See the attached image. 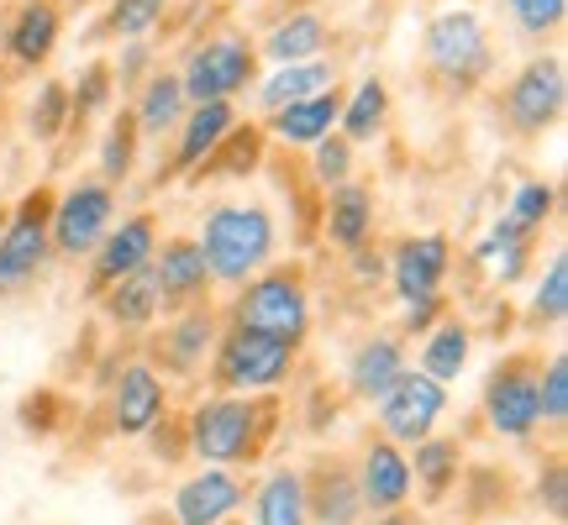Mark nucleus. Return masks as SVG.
I'll use <instances>...</instances> for the list:
<instances>
[{
  "instance_id": "nucleus-44",
  "label": "nucleus",
  "mask_w": 568,
  "mask_h": 525,
  "mask_svg": "<svg viewBox=\"0 0 568 525\" xmlns=\"http://www.w3.org/2000/svg\"><path fill=\"white\" fill-rule=\"evenodd\" d=\"M105 95H111V69L95 63V69H84V80H80V90L69 95V105H74L80 116H90V111H101L105 105Z\"/></svg>"
},
{
  "instance_id": "nucleus-36",
  "label": "nucleus",
  "mask_w": 568,
  "mask_h": 525,
  "mask_svg": "<svg viewBox=\"0 0 568 525\" xmlns=\"http://www.w3.org/2000/svg\"><path fill=\"white\" fill-rule=\"evenodd\" d=\"M564 316H568V258L558 253V258L548 262V279L537 284V295H531V321L564 326Z\"/></svg>"
},
{
  "instance_id": "nucleus-38",
  "label": "nucleus",
  "mask_w": 568,
  "mask_h": 525,
  "mask_svg": "<svg viewBox=\"0 0 568 525\" xmlns=\"http://www.w3.org/2000/svg\"><path fill=\"white\" fill-rule=\"evenodd\" d=\"M258 153H264V137L253 132V126H232L222 142H216V153L205 163H216L222 174H247L253 163H258Z\"/></svg>"
},
{
  "instance_id": "nucleus-48",
  "label": "nucleus",
  "mask_w": 568,
  "mask_h": 525,
  "mask_svg": "<svg viewBox=\"0 0 568 525\" xmlns=\"http://www.w3.org/2000/svg\"><path fill=\"white\" fill-rule=\"evenodd\" d=\"M0 226H6V210H0Z\"/></svg>"
},
{
  "instance_id": "nucleus-34",
  "label": "nucleus",
  "mask_w": 568,
  "mask_h": 525,
  "mask_svg": "<svg viewBox=\"0 0 568 525\" xmlns=\"http://www.w3.org/2000/svg\"><path fill=\"white\" fill-rule=\"evenodd\" d=\"M537 415H542V425L564 431V421H568V358L564 352H552V363L537 373Z\"/></svg>"
},
{
  "instance_id": "nucleus-35",
  "label": "nucleus",
  "mask_w": 568,
  "mask_h": 525,
  "mask_svg": "<svg viewBox=\"0 0 568 525\" xmlns=\"http://www.w3.org/2000/svg\"><path fill=\"white\" fill-rule=\"evenodd\" d=\"M138 122L132 116H116L111 122V132H105V142H101V174H105V184H122L126 174H132V158H138Z\"/></svg>"
},
{
  "instance_id": "nucleus-5",
  "label": "nucleus",
  "mask_w": 568,
  "mask_h": 525,
  "mask_svg": "<svg viewBox=\"0 0 568 525\" xmlns=\"http://www.w3.org/2000/svg\"><path fill=\"white\" fill-rule=\"evenodd\" d=\"M48 216H53V189H32L6 216V226H0V295H17L42 274V262L53 253Z\"/></svg>"
},
{
  "instance_id": "nucleus-24",
  "label": "nucleus",
  "mask_w": 568,
  "mask_h": 525,
  "mask_svg": "<svg viewBox=\"0 0 568 525\" xmlns=\"http://www.w3.org/2000/svg\"><path fill=\"white\" fill-rule=\"evenodd\" d=\"M253 525H311L301 467H274V473H264V484L253 488Z\"/></svg>"
},
{
  "instance_id": "nucleus-43",
  "label": "nucleus",
  "mask_w": 568,
  "mask_h": 525,
  "mask_svg": "<svg viewBox=\"0 0 568 525\" xmlns=\"http://www.w3.org/2000/svg\"><path fill=\"white\" fill-rule=\"evenodd\" d=\"M311 147H316V179L322 184H347V168H353V147H347V137H332V132H326V137H316L311 142Z\"/></svg>"
},
{
  "instance_id": "nucleus-7",
  "label": "nucleus",
  "mask_w": 568,
  "mask_h": 525,
  "mask_svg": "<svg viewBox=\"0 0 568 525\" xmlns=\"http://www.w3.org/2000/svg\"><path fill=\"white\" fill-rule=\"evenodd\" d=\"M537 373L542 363L527 358V352H510L506 363H495L485 384V421L495 436H506V442H531L537 436Z\"/></svg>"
},
{
  "instance_id": "nucleus-22",
  "label": "nucleus",
  "mask_w": 568,
  "mask_h": 525,
  "mask_svg": "<svg viewBox=\"0 0 568 525\" xmlns=\"http://www.w3.org/2000/svg\"><path fill=\"white\" fill-rule=\"evenodd\" d=\"M458 473H464V446L458 436H422L416 442V463H410V484H422L426 505H443L453 484H458Z\"/></svg>"
},
{
  "instance_id": "nucleus-11",
  "label": "nucleus",
  "mask_w": 568,
  "mask_h": 525,
  "mask_svg": "<svg viewBox=\"0 0 568 525\" xmlns=\"http://www.w3.org/2000/svg\"><path fill=\"white\" fill-rule=\"evenodd\" d=\"M564 63L558 59H531L506 90V116L521 137H537L548 132L558 116H564Z\"/></svg>"
},
{
  "instance_id": "nucleus-46",
  "label": "nucleus",
  "mask_w": 568,
  "mask_h": 525,
  "mask_svg": "<svg viewBox=\"0 0 568 525\" xmlns=\"http://www.w3.org/2000/svg\"><path fill=\"white\" fill-rule=\"evenodd\" d=\"M374 525H422V515H416V509H379V515H374Z\"/></svg>"
},
{
  "instance_id": "nucleus-28",
  "label": "nucleus",
  "mask_w": 568,
  "mask_h": 525,
  "mask_svg": "<svg viewBox=\"0 0 568 525\" xmlns=\"http://www.w3.org/2000/svg\"><path fill=\"white\" fill-rule=\"evenodd\" d=\"M326 231L337 247H364L374 231V195L358 184H332V205H326Z\"/></svg>"
},
{
  "instance_id": "nucleus-21",
  "label": "nucleus",
  "mask_w": 568,
  "mask_h": 525,
  "mask_svg": "<svg viewBox=\"0 0 568 525\" xmlns=\"http://www.w3.org/2000/svg\"><path fill=\"white\" fill-rule=\"evenodd\" d=\"M237 126V111L232 101H201L190 116L180 122V153H174V174H195L211 153H216V142L226 137Z\"/></svg>"
},
{
  "instance_id": "nucleus-12",
  "label": "nucleus",
  "mask_w": 568,
  "mask_h": 525,
  "mask_svg": "<svg viewBox=\"0 0 568 525\" xmlns=\"http://www.w3.org/2000/svg\"><path fill=\"white\" fill-rule=\"evenodd\" d=\"M305 484V515L311 525H358L364 521V494H358V473L353 463L322 457L301 473Z\"/></svg>"
},
{
  "instance_id": "nucleus-20",
  "label": "nucleus",
  "mask_w": 568,
  "mask_h": 525,
  "mask_svg": "<svg viewBox=\"0 0 568 525\" xmlns=\"http://www.w3.org/2000/svg\"><path fill=\"white\" fill-rule=\"evenodd\" d=\"M211 347H216V316H211V310H184L180 321L159 337V358H163L169 373L190 379V373H201L205 368Z\"/></svg>"
},
{
  "instance_id": "nucleus-3",
  "label": "nucleus",
  "mask_w": 568,
  "mask_h": 525,
  "mask_svg": "<svg viewBox=\"0 0 568 525\" xmlns=\"http://www.w3.org/2000/svg\"><path fill=\"white\" fill-rule=\"evenodd\" d=\"M295 352L301 347L280 342L268 331L226 326L222 342L211 347V384L222 394H274L295 373Z\"/></svg>"
},
{
  "instance_id": "nucleus-19",
  "label": "nucleus",
  "mask_w": 568,
  "mask_h": 525,
  "mask_svg": "<svg viewBox=\"0 0 568 525\" xmlns=\"http://www.w3.org/2000/svg\"><path fill=\"white\" fill-rule=\"evenodd\" d=\"M406 347H400V337H368L353 358H347V389L358 394L364 404H374L379 394H385L400 373H406Z\"/></svg>"
},
{
  "instance_id": "nucleus-17",
  "label": "nucleus",
  "mask_w": 568,
  "mask_h": 525,
  "mask_svg": "<svg viewBox=\"0 0 568 525\" xmlns=\"http://www.w3.org/2000/svg\"><path fill=\"white\" fill-rule=\"evenodd\" d=\"M153 247H159V222L153 216H126L116 231H105L101 247H95V274H90V289L101 295L116 279L138 274L153 262Z\"/></svg>"
},
{
  "instance_id": "nucleus-47",
  "label": "nucleus",
  "mask_w": 568,
  "mask_h": 525,
  "mask_svg": "<svg viewBox=\"0 0 568 525\" xmlns=\"http://www.w3.org/2000/svg\"><path fill=\"white\" fill-rule=\"evenodd\" d=\"M222 525H243V521H237V515H232V521H222Z\"/></svg>"
},
{
  "instance_id": "nucleus-30",
  "label": "nucleus",
  "mask_w": 568,
  "mask_h": 525,
  "mask_svg": "<svg viewBox=\"0 0 568 525\" xmlns=\"http://www.w3.org/2000/svg\"><path fill=\"white\" fill-rule=\"evenodd\" d=\"M316 90H332V63H322V59L280 63V69L258 84V101H264L268 111H280V105L305 101V95H316Z\"/></svg>"
},
{
  "instance_id": "nucleus-18",
  "label": "nucleus",
  "mask_w": 568,
  "mask_h": 525,
  "mask_svg": "<svg viewBox=\"0 0 568 525\" xmlns=\"http://www.w3.org/2000/svg\"><path fill=\"white\" fill-rule=\"evenodd\" d=\"M148 268H153V284H159V295H163V310L169 305H195L205 295V284H211L201 243H190V237H174L169 247H153Z\"/></svg>"
},
{
  "instance_id": "nucleus-29",
  "label": "nucleus",
  "mask_w": 568,
  "mask_h": 525,
  "mask_svg": "<svg viewBox=\"0 0 568 525\" xmlns=\"http://www.w3.org/2000/svg\"><path fill=\"white\" fill-rule=\"evenodd\" d=\"M184 84L180 74H153L148 80V90H142L138 111H132V122H138V132H148V137H163V132H174V126L184 122Z\"/></svg>"
},
{
  "instance_id": "nucleus-10",
  "label": "nucleus",
  "mask_w": 568,
  "mask_h": 525,
  "mask_svg": "<svg viewBox=\"0 0 568 525\" xmlns=\"http://www.w3.org/2000/svg\"><path fill=\"white\" fill-rule=\"evenodd\" d=\"M247 80H253V48L243 38H216V42H205V48H195L180 74L190 105L232 101L237 90H247Z\"/></svg>"
},
{
  "instance_id": "nucleus-6",
  "label": "nucleus",
  "mask_w": 568,
  "mask_h": 525,
  "mask_svg": "<svg viewBox=\"0 0 568 525\" xmlns=\"http://www.w3.org/2000/svg\"><path fill=\"white\" fill-rule=\"evenodd\" d=\"M443 415H447V384H437L422 368H406V373L374 400L379 436H389L395 446H416L422 436H432Z\"/></svg>"
},
{
  "instance_id": "nucleus-1",
  "label": "nucleus",
  "mask_w": 568,
  "mask_h": 525,
  "mask_svg": "<svg viewBox=\"0 0 568 525\" xmlns=\"http://www.w3.org/2000/svg\"><path fill=\"white\" fill-rule=\"evenodd\" d=\"M280 431V404L268 394H211L184 415V452L211 467L258 463Z\"/></svg>"
},
{
  "instance_id": "nucleus-16",
  "label": "nucleus",
  "mask_w": 568,
  "mask_h": 525,
  "mask_svg": "<svg viewBox=\"0 0 568 525\" xmlns=\"http://www.w3.org/2000/svg\"><path fill=\"white\" fill-rule=\"evenodd\" d=\"M447 247L443 231H426V237H410V243L395 247V262H389V279H395V295L406 305H422V300H443V274H447Z\"/></svg>"
},
{
  "instance_id": "nucleus-9",
  "label": "nucleus",
  "mask_w": 568,
  "mask_h": 525,
  "mask_svg": "<svg viewBox=\"0 0 568 525\" xmlns=\"http://www.w3.org/2000/svg\"><path fill=\"white\" fill-rule=\"evenodd\" d=\"M426 63L447 84H479L489 74V38L468 11H447L426 27Z\"/></svg>"
},
{
  "instance_id": "nucleus-39",
  "label": "nucleus",
  "mask_w": 568,
  "mask_h": 525,
  "mask_svg": "<svg viewBox=\"0 0 568 525\" xmlns=\"http://www.w3.org/2000/svg\"><path fill=\"white\" fill-rule=\"evenodd\" d=\"M479 253H485V262L500 274V284L521 279V268H527V237H516V231H506V226H495Z\"/></svg>"
},
{
  "instance_id": "nucleus-40",
  "label": "nucleus",
  "mask_w": 568,
  "mask_h": 525,
  "mask_svg": "<svg viewBox=\"0 0 568 525\" xmlns=\"http://www.w3.org/2000/svg\"><path fill=\"white\" fill-rule=\"evenodd\" d=\"M537 505L564 525V515H568V467H564V452H548V457H542V467H537Z\"/></svg>"
},
{
  "instance_id": "nucleus-14",
  "label": "nucleus",
  "mask_w": 568,
  "mask_h": 525,
  "mask_svg": "<svg viewBox=\"0 0 568 525\" xmlns=\"http://www.w3.org/2000/svg\"><path fill=\"white\" fill-rule=\"evenodd\" d=\"M169 415V389L148 363H126L111 389V431L116 436H148Z\"/></svg>"
},
{
  "instance_id": "nucleus-33",
  "label": "nucleus",
  "mask_w": 568,
  "mask_h": 525,
  "mask_svg": "<svg viewBox=\"0 0 568 525\" xmlns=\"http://www.w3.org/2000/svg\"><path fill=\"white\" fill-rule=\"evenodd\" d=\"M552 216V184L542 179H531L516 189V200H510V210L500 216V226L506 231H516V237H527V231H537V226Z\"/></svg>"
},
{
  "instance_id": "nucleus-42",
  "label": "nucleus",
  "mask_w": 568,
  "mask_h": 525,
  "mask_svg": "<svg viewBox=\"0 0 568 525\" xmlns=\"http://www.w3.org/2000/svg\"><path fill=\"white\" fill-rule=\"evenodd\" d=\"M163 6H169V0H116V6H111V32H116V38L153 32V21L163 17Z\"/></svg>"
},
{
  "instance_id": "nucleus-26",
  "label": "nucleus",
  "mask_w": 568,
  "mask_h": 525,
  "mask_svg": "<svg viewBox=\"0 0 568 525\" xmlns=\"http://www.w3.org/2000/svg\"><path fill=\"white\" fill-rule=\"evenodd\" d=\"M337 111H343V95H337V84L332 90H316V95H305V101H290L274 111V137L284 142H316L332 132L337 122Z\"/></svg>"
},
{
  "instance_id": "nucleus-31",
  "label": "nucleus",
  "mask_w": 568,
  "mask_h": 525,
  "mask_svg": "<svg viewBox=\"0 0 568 525\" xmlns=\"http://www.w3.org/2000/svg\"><path fill=\"white\" fill-rule=\"evenodd\" d=\"M326 21L316 17V11H295V17H284L274 32H268V53L280 63H305V59H316L326 48Z\"/></svg>"
},
{
  "instance_id": "nucleus-23",
  "label": "nucleus",
  "mask_w": 568,
  "mask_h": 525,
  "mask_svg": "<svg viewBox=\"0 0 568 525\" xmlns=\"http://www.w3.org/2000/svg\"><path fill=\"white\" fill-rule=\"evenodd\" d=\"M101 305H105V316H111L116 326H126V331L153 326L159 321V310H163V295H159V284H153V268H138V274L116 279L111 289H101Z\"/></svg>"
},
{
  "instance_id": "nucleus-4",
  "label": "nucleus",
  "mask_w": 568,
  "mask_h": 525,
  "mask_svg": "<svg viewBox=\"0 0 568 525\" xmlns=\"http://www.w3.org/2000/svg\"><path fill=\"white\" fill-rule=\"evenodd\" d=\"M247 289L237 295V305H232V326H247V331H268V337H280V342L301 347L305 331H311V305H305V284L301 274H290V268H280V274H253V279H243Z\"/></svg>"
},
{
  "instance_id": "nucleus-37",
  "label": "nucleus",
  "mask_w": 568,
  "mask_h": 525,
  "mask_svg": "<svg viewBox=\"0 0 568 525\" xmlns=\"http://www.w3.org/2000/svg\"><path fill=\"white\" fill-rule=\"evenodd\" d=\"M69 122H74L69 90H63L59 80H48V84L38 90V101H32V122H27V126H32V137H38V142H53Z\"/></svg>"
},
{
  "instance_id": "nucleus-27",
  "label": "nucleus",
  "mask_w": 568,
  "mask_h": 525,
  "mask_svg": "<svg viewBox=\"0 0 568 525\" xmlns=\"http://www.w3.org/2000/svg\"><path fill=\"white\" fill-rule=\"evenodd\" d=\"M468 352H474V331L464 321L437 316V326L426 331V347H422V373H432L437 384H453L468 368Z\"/></svg>"
},
{
  "instance_id": "nucleus-15",
  "label": "nucleus",
  "mask_w": 568,
  "mask_h": 525,
  "mask_svg": "<svg viewBox=\"0 0 568 525\" xmlns=\"http://www.w3.org/2000/svg\"><path fill=\"white\" fill-rule=\"evenodd\" d=\"M243 500H247V484L232 467L205 463L195 478H184V484L174 488V521L180 525H222L237 515Z\"/></svg>"
},
{
  "instance_id": "nucleus-41",
  "label": "nucleus",
  "mask_w": 568,
  "mask_h": 525,
  "mask_svg": "<svg viewBox=\"0 0 568 525\" xmlns=\"http://www.w3.org/2000/svg\"><path fill=\"white\" fill-rule=\"evenodd\" d=\"M506 6H510V17H516V27H521L527 38H548L568 11V0H506Z\"/></svg>"
},
{
  "instance_id": "nucleus-45",
  "label": "nucleus",
  "mask_w": 568,
  "mask_h": 525,
  "mask_svg": "<svg viewBox=\"0 0 568 525\" xmlns=\"http://www.w3.org/2000/svg\"><path fill=\"white\" fill-rule=\"evenodd\" d=\"M443 316V300H422V305H406V331H432Z\"/></svg>"
},
{
  "instance_id": "nucleus-25",
  "label": "nucleus",
  "mask_w": 568,
  "mask_h": 525,
  "mask_svg": "<svg viewBox=\"0 0 568 525\" xmlns=\"http://www.w3.org/2000/svg\"><path fill=\"white\" fill-rule=\"evenodd\" d=\"M59 48V6H48V0H32L17 21H11V32H6V53L27 69H38L48 63V53Z\"/></svg>"
},
{
  "instance_id": "nucleus-32",
  "label": "nucleus",
  "mask_w": 568,
  "mask_h": 525,
  "mask_svg": "<svg viewBox=\"0 0 568 525\" xmlns=\"http://www.w3.org/2000/svg\"><path fill=\"white\" fill-rule=\"evenodd\" d=\"M385 111H389V90L379 80H364L353 95L343 101L337 122H343V137L347 142H368L379 126H385Z\"/></svg>"
},
{
  "instance_id": "nucleus-2",
  "label": "nucleus",
  "mask_w": 568,
  "mask_h": 525,
  "mask_svg": "<svg viewBox=\"0 0 568 525\" xmlns=\"http://www.w3.org/2000/svg\"><path fill=\"white\" fill-rule=\"evenodd\" d=\"M201 253H205L211 279H222V284L253 279L274 258V216H268L264 205H216L205 216Z\"/></svg>"
},
{
  "instance_id": "nucleus-13",
  "label": "nucleus",
  "mask_w": 568,
  "mask_h": 525,
  "mask_svg": "<svg viewBox=\"0 0 568 525\" xmlns=\"http://www.w3.org/2000/svg\"><path fill=\"white\" fill-rule=\"evenodd\" d=\"M358 494H364V515H379V509H400L410 505V457L389 436H368L364 452H358Z\"/></svg>"
},
{
  "instance_id": "nucleus-8",
  "label": "nucleus",
  "mask_w": 568,
  "mask_h": 525,
  "mask_svg": "<svg viewBox=\"0 0 568 525\" xmlns=\"http://www.w3.org/2000/svg\"><path fill=\"white\" fill-rule=\"evenodd\" d=\"M111 210H116L111 184H74L63 200H53V216H48V243H53V253H63V258L95 253L101 237L111 231Z\"/></svg>"
}]
</instances>
